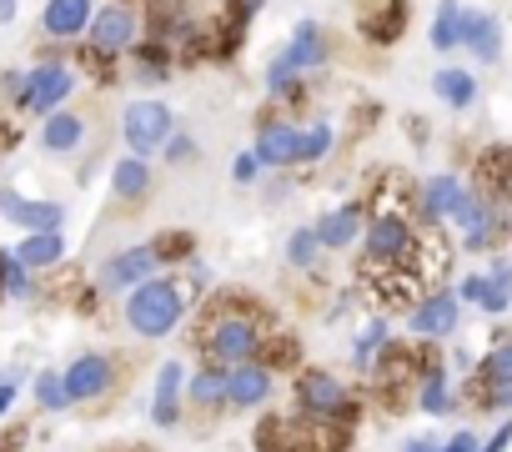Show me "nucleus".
<instances>
[{"label": "nucleus", "instance_id": "obj_10", "mask_svg": "<svg viewBox=\"0 0 512 452\" xmlns=\"http://www.w3.org/2000/svg\"><path fill=\"white\" fill-rule=\"evenodd\" d=\"M76 81H81V71H76V61H41V66H31L26 71V91H21V101H16V111L21 116H56L66 101H71V91H76Z\"/></svg>", "mask_w": 512, "mask_h": 452}, {"label": "nucleus", "instance_id": "obj_38", "mask_svg": "<svg viewBox=\"0 0 512 452\" xmlns=\"http://www.w3.org/2000/svg\"><path fill=\"white\" fill-rule=\"evenodd\" d=\"M482 312H487V317H507V312H512V262H492V267H487Z\"/></svg>", "mask_w": 512, "mask_h": 452}, {"label": "nucleus", "instance_id": "obj_6", "mask_svg": "<svg viewBox=\"0 0 512 452\" xmlns=\"http://www.w3.org/2000/svg\"><path fill=\"white\" fill-rule=\"evenodd\" d=\"M61 377H66L71 407H101V402H111V397L126 387V362H121L116 352L91 347V352H76V357L61 367Z\"/></svg>", "mask_w": 512, "mask_h": 452}, {"label": "nucleus", "instance_id": "obj_25", "mask_svg": "<svg viewBox=\"0 0 512 452\" xmlns=\"http://www.w3.org/2000/svg\"><path fill=\"white\" fill-rule=\"evenodd\" d=\"M91 21H96V0H46L41 6V36L61 46L86 41Z\"/></svg>", "mask_w": 512, "mask_h": 452}, {"label": "nucleus", "instance_id": "obj_35", "mask_svg": "<svg viewBox=\"0 0 512 452\" xmlns=\"http://www.w3.org/2000/svg\"><path fill=\"white\" fill-rule=\"evenodd\" d=\"M151 252H156L161 272L191 267V257H196V232H191V226H171V232H156V237H151Z\"/></svg>", "mask_w": 512, "mask_h": 452}, {"label": "nucleus", "instance_id": "obj_44", "mask_svg": "<svg viewBox=\"0 0 512 452\" xmlns=\"http://www.w3.org/2000/svg\"><path fill=\"white\" fill-rule=\"evenodd\" d=\"M457 297H462V307H482V297H487V272H467V277L457 282Z\"/></svg>", "mask_w": 512, "mask_h": 452}, {"label": "nucleus", "instance_id": "obj_50", "mask_svg": "<svg viewBox=\"0 0 512 452\" xmlns=\"http://www.w3.org/2000/svg\"><path fill=\"white\" fill-rule=\"evenodd\" d=\"M21 447V437H11V442H0V452H16Z\"/></svg>", "mask_w": 512, "mask_h": 452}, {"label": "nucleus", "instance_id": "obj_2", "mask_svg": "<svg viewBox=\"0 0 512 452\" xmlns=\"http://www.w3.org/2000/svg\"><path fill=\"white\" fill-rule=\"evenodd\" d=\"M191 312H196V297L186 292V282L176 272H161V277L141 282L131 297H121V322L136 342H166L171 332L186 327Z\"/></svg>", "mask_w": 512, "mask_h": 452}, {"label": "nucleus", "instance_id": "obj_31", "mask_svg": "<svg viewBox=\"0 0 512 452\" xmlns=\"http://www.w3.org/2000/svg\"><path fill=\"white\" fill-rule=\"evenodd\" d=\"M432 96L452 111H467V106H477L482 91H477V76L467 66H442V71H432Z\"/></svg>", "mask_w": 512, "mask_h": 452}, {"label": "nucleus", "instance_id": "obj_7", "mask_svg": "<svg viewBox=\"0 0 512 452\" xmlns=\"http://www.w3.org/2000/svg\"><path fill=\"white\" fill-rule=\"evenodd\" d=\"M462 402L472 412H512V337H497L462 377Z\"/></svg>", "mask_w": 512, "mask_h": 452}, {"label": "nucleus", "instance_id": "obj_3", "mask_svg": "<svg viewBox=\"0 0 512 452\" xmlns=\"http://www.w3.org/2000/svg\"><path fill=\"white\" fill-rule=\"evenodd\" d=\"M432 362H442V352L437 347H427V342H392L382 357H377V367H372V397L387 407V412H412L417 407V387H422V377L432 372Z\"/></svg>", "mask_w": 512, "mask_h": 452}, {"label": "nucleus", "instance_id": "obj_5", "mask_svg": "<svg viewBox=\"0 0 512 452\" xmlns=\"http://www.w3.org/2000/svg\"><path fill=\"white\" fill-rule=\"evenodd\" d=\"M352 437H357L352 427L312 422L297 407L292 412H262V422L251 427V447L256 452H347Z\"/></svg>", "mask_w": 512, "mask_h": 452}, {"label": "nucleus", "instance_id": "obj_43", "mask_svg": "<svg viewBox=\"0 0 512 452\" xmlns=\"http://www.w3.org/2000/svg\"><path fill=\"white\" fill-rule=\"evenodd\" d=\"M171 166H186V161H196V136L191 131H176L171 141H166V151H161Z\"/></svg>", "mask_w": 512, "mask_h": 452}, {"label": "nucleus", "instance_id": "obj_51", "mask_svg": "<svg viewBox=\"0 0 512 452\" xmlns=\"http://www.w3.org/2000/svg\"><path fill=\"white\" fill-rule=\"evenodd\" d=\"M116 452H146V447H116Z\"/></svg>", "mask_w": 512, "mask_h": 452}, {"label": "nucleus", "instance_id": "obj_21", "mask_svg": "<svg viewBox=\"0 0 512 452\" xmlns=\"http://www.w3.org/2000/svg\"><path fill=\"white\" fill-rule=\"evenodd\" d=\"M407 0H357V36L372 46H397L407 36Z\"/></svg>", "mask_w": 512, "mask_h": 452}, {"label": "nucleus", "instance_id": "obj_37", "mask_svg": "<svg viewBox=\"0 0 512 452\" xmlns=\"http://www.w3.org/2000/svg\"><path fill=\"white\" fill-rule=\"evenodd\" d=\"M31 397H36L41 412H66L71 397H66V377H61V367H41V372L31 377Z\"/></svg>", "mask_w": 512, "mask_h": 452}, {"label": "nucleus", "instance_id": "obj_8", "mask_svg": "<svg viewBox=\"0 0 512 452\" xmlns=\"http://www.w3.org/2000/svg\"><path fill=\"white\" fill-rule=\"evenodd\" d=\"M141 41H146L141 0H106V6H96V21H91V31H86V51H91V56L121 61V56H131Z\"/></svg>", "mask_w": 512, "mask_h": 452}, {"label": "nucleus", "instance_id": "obj_12", "mask_svg": "<svg viewBox=\"0 0 512 452\" xmlns=\"http://www.w3.org/2000/svg\"><path fill=\"white\" fill-rule=\"evenodd\" d=\"M161 277V262L151 252V242H136V247H121L111 252L101 267H96V292L101 297H131L141 282Z\"/></svg>", "mask_w": 512, "mask_h": 452}, {"label": "nucleus", "instance_id": "obj_20", "mask_svg": "<svg viewBox=\"0 0 512 452\" xmlns=\"http://www.w3.org/2000/svg\"><path fill=\"white\" fill-rule=\"evenodd\" d=\"M0 216H6L11 226H21L26 237L61 232L66 226V206L61 201H36V196H21L16 186H0Z\"/></svg>", "mask_w": 512, "mask_h": 452}, {"label": "nucleus", "instance_id": "obj_9", "mask_svg": "<svg viewBox=\"0 0 512 452\" xmlns=\"http://www.w3.org/2000/svg\"><path fill=\"white\" fill-rule=\"evenodd\" d=\"M171 136H176V116H171V106H166V101L141 96V101H131V106L121 111V141H126V156L151 161V156H161V151H166V141H171Z\"/></svg>", "mask_w": 512, "mask_h": 452}, {"label": "nucleus", "instance_id": "obj_14", "mask_svg": "<svg viewBox=\"0 0 512 452\" xmlns=\"http://www.w3.org/2000/svg\"><path fill=\"white\" fill-rule=\"evenodd\" d=\"M457 322H462V297H457V287H437V292H427V297L407 312L412 342H442V337L457 332Z\"/></svg>", "mask_w": 512, "mask_h": 452}, {"label": "nucleus", "instance_id": "obj_23", "mask_svg": "<svg viewBox=\"0 0 512 452\" xmlns=\"http://www.w3.org/2000/svg\"><path fill=\"white\" fill-rule=\"evenodd\" d=\"M151 196H156L151 161H141V156H121V161L111 166V211L131 216V211H141Z\"/></svg>", "mask_w": 512, "mask_h": 452}, {"label": "nucleus", "instance_id": "obj_16", "mask_svg": "<svg viewBox=\"0 0 512 452\" xmlns=\"http://www.w3.org/2000/svg\"><path fill=\"white\" fill-rule=\"evenodd\" d=\"M277 387H282L277 372H267L262 362H241L226 372V407L231 412H262V407H272Z\"/></svg>", "mask_w": 512, "mask_h": 452}, {"label": "nucleus", "instance_id": "obj_22", "mask_svg": "<svg viewBox=\"0 0 512 452\" xmlns=\"http://www.w3.org/2000/svg\"><path fill=\"white\" fill-rule=\"evenodd\" d=\"M362 232H367V196H352V201L332 206V211L317 221L322 252H352V247H362Z\"/></svg>", "mask_w": 512, "mask_h": 452}, {"label": "nucleus", "instance_id": "obj_39", "mask_svg": "<svg viewBox=\"0 0 512 452\" xmlns=\"http://www.w3.org/2000/svg\"><path fill=\"white\" fill-rule=\"evenodd\" d=\"M287 267H292V272H312V267H322L317 226H297V232L287 237Z\"/></svg>", "mask_w": 512, "mask_h": 452}, {"label": "nucleus", "instance_id": "obj_30", "mask_svg": "<svg viewBox=\"0 0 512 452\" xmlns=\"http://www.w3.org/2000/svg\"><path fill=\"white\" fill-rule=\"evenodd\" d=\"M11 257L26 267V272H56L66 262V237L61 232H36V237H21L11 247Z\"/></svg>", "mask_w": 512, "mask_h": 452}, {"label": "nucleus", "instance_id": "obj_17", "mask_svg": "<svg viewBox=\"0 0 512 452\" xmlns=\"http://www.w3.org/2000/svg\"><path fill=\"white\" fill-rule=\"evenodd\" d=\"M186 422V362L166 357L151 377V427H181Z\"/></svg>", "mask_w": 512, "mask_h": 452}, {"label": "nucleus", "instance_id": "obj_11", "mask_svg": "<svg viewBox=\"0 0 512 452\" xmlns=\"http://www.w3.org/2000/svg\"><path fill=\"white\" fill-rule=\"evenodd\" d=\"M457 237H462V247L467 252H492V247H502L507 242V232H512V206H492L487 196H477L472 186H467V201L457 206Z\"/></svg>", "mask_w": 512, "mask_h": 452}, {"label": "nucleus", "instance_id": "obj_41", "mask_svg": "<svg viewBox=\"0 0 512 452\" xmlns=\"http://www.w3.org/2000/svg\"><path fill=\"white\" fill-rule=\"evenodd\" d=\"M31 297H36V272H26L16 257H6V302H31Z\"/></svg>", "mask_w": 512, "mask_h": 452}, {"label": "nucleus", "instance_id": "obj_48", "mask_svg": "<svg viewBox=\"0 0 512 452\" xmlns=\"http://www.w3.org/2000/svg\"><path fill=\"white\" fill-rule=\"evenodd\" d=\"M402 452H442V442H437V437H407Z\"/></svg>", "mask_w": 512, "mask_h": 452}, {"label": "nucleus", "instance_id": "obj_42", "mask_svg": "<svg viewBox=\"0 0 512 452\" xmlns=\"http://www.w3.org/2000/svg\"><path fill=\"white\" fill-rule=\"evenodd\" d=\"M31 382V372L16 362V367H0V417H11V407H16V397H21V387Z\"/></svg>", "mask_w": 512, "mask_h": 452}, {"label": "nucleus", "instance_id": "obj_33", "mask_svg": "<svg viewBox=\"0 0 512 452\" xmlns=\"http://www.w3.org/2000/svg\"><path fill=\"white\" fill-rule=\"evenodd\" d=\"M392 347V322L387 317H372L362 332H357V342H352V372L357 377H372V367H377V357Z\"/></svg>", "mask_w": 512, "mask_h": 452}, {"label": "nucleus", "instance_id": "obj_32", "mask_svg": "<svg viewBox=\"0 0 512 452\" xmlns=\"http://www.w3.org/2000/svg\"><path fill=\"white\" fill-rule=\"evenodd\" d=\"M256 362H262L267 372H277V377H287V372L297 377V372L307 367V362H302V337H297V332H282V327H277V332H272V337L262 342V352H256Z\"/></svg>", "mask_w": 512, "mask_h": 452}, {"label": "nucleus", "instance_id": "obj_24", "mask_svg": "<svg viewBox=\"0 0 512 452\" xmlns=\"http://www.w3.org/2000/svg\"><path fill=\"white\" fill-rule=\"evenodd\" d=\"M231 407H226V372L221 367H196V372H186V417L191 422H201V427H211V422H221Z\"/></svg>", "mask_w": 512, "mask_h": 452}, {"label": "nucleus", "instance_id": "obj_15", "mask_svg": "<svg viewBox=\"0 0 512 452\" xmlns=\"http://www.w3.org/2000/svg\"><path fill=\"white\" fill-rule=\"evenodd\" d=\"M36 146H41V156H51V161H76V156L91 146V116L76 111V106H61L56 116L41 121Z\"/></svg>", "mask_w": 512, "mask_h": 452}, {"label": "nucleus", "instance_id": "obj_4", "mask_svg": "<svg viewBox=\"0 0 512 452\" xmlns=\"http://www.w3.org/2000/svg\"><path fill=\"white\" fill-rule=\"evenodd\" d=\"M292 407L302 417H312V422H332V427H352L357 432V422L367 412V397H362V387L342 382L327 367H302L292 377Z\"/></svg>", "mask_w": 512, "mask_h": 452}, {"label": "nucleus", "instance_id": "obj_34", "mask_svg": "<svg viewBox=\"0 0 512 452\" xmlns=\"http://www.w3.org/2000/svg\"><path fill=\"white\" fill-rule=\"evenodd\" d=\"M462 0H437V11H432V51H442V56H452V51H462Z\"/></svg>", "mask_w": 512, "mask_h": 452}, {"label": "nucleus", "instance_id": "obj_13", "mask_svg": "<svg viewBox=\"0 0 512 452\" xmlns=\"http://www.w3.org/2000/svg\"><path fill=\"white\" fill-rule=\"evenodd\" d=\"M251 156L262 161V171H292L297 156H302V126L277 116V111H262L256 116V146Z\"/></svg>", "mask_w": 512, "mask_h": 452}, {"label": "nucleus", "instance_id": "obj_26", "mask_svg": "<svg viewBox=\"0 0 512 452\" xmlns=\"http://www.w3.org/2000/svg\"><path fill=\"white\" fill-rule=\"evenodd\" d=\"M141 26H146V41L181 46V36L196 26L191 0H141Z\"/></svg>", "mask_w": 512, "mask_h": 452}, {"label": "nucleus", "instance_id": "obj_1", "mask_svg": "<svg viewBox=\"0 0 512 452\" xmlns=\"http://www.w3.org/2000/svg\"><path fill=\"white\" fill-rule=\"evenodd\" d=\"M277 312L267 297H256L246 287H216L196 302L191 312V352L201 357V367H241V362H256L262 342L277 332Z\"/></svg>", "mask_w": 512, "mask_h": 452}, {"label": "nucleus", "instance_id": "obj_45", "mask_svg": "<svg viewBox=\"0 0 512 452\" xmlns=\"http://www.w3.org/2000/svg\"><path fill=\"white\" fill-rule=\"evenodd\" d=\"M482 447V437H477V427H457L447 442H442V452H477Z\"/></svg>", "mask_w": 512, "mask_h": 452}, {"label": "nucleus", "instance_id": "obj_49", "mask_svg": "<svg viewBox=\"0 0 512 452\" xmlns=\"http://www.w3.org/2000/svg\"><path fill=\"white\" fill-rule=\"evenodd\" d=\"M16 11H21L16 0H0V26H11V21H16Z\"/></svg>", "mask_w": 512, "mask_h": 452}, {"label": "nucleus", "instance_id": "obj_36", "mask_svg": "<svg viewBox=\"0 0 512 452\" xmlns=\"http://www.w3.org/2000/svg\"><path fill=\"white\" fill-rule=\"evenodd\" d=\"M131 61H136L131 81H141V86H161V81H171V46L141 41V46L131 51Z\"/></svg>", "mask_w": 512, "mask_h": 452}, {"label": "nucleus", "instance_id": "obj_27", "mask_svg": "<svg viewBox=\"0 0 512 452\" xmlns=\"http://www.w3.org/2000/svg\"><path fill=\"white\" fill-rule=\"evenodd\" d=\"M282 51H287V61H292L307 81L332 66V36H327V26H317V21H297V26H292V41H287Z\"/></svg>", "mask_w": 512, "mask_h": 452}, {"label": "nucleus", "instance_id": "obj_47", "mask_svg": "<svg viewBox=\"0 0 512 452\" xmlns=\"http://www.w3.org/2000/svg\"><path fill=\"white\" fill-rule=\"evenodd\" d=\"M507 447H512V417H507L492 437H482V447H477V452H507Z\"/></svg>", "mask_w": 512, "mask_h": 452}, {"label": "nucleus", "instance_id": "obj_28", "mask_svg": "<svg viewBox=\"0 0 512 452\" xmlns=\"http://www.w3.org/2000/svg\"><path fill=\"white\" fill-rule=\"evenodd\" d=\"M462 51L477 61V66H497L502 56V21L482 6H467L462 11Z\"/></svg>", "mask_w": 512, "mask_h": 452}, {"label": "nucleus", "instance_id": "obj_18", "mask_svg": "<svg viewBox=\"0 0 512 452\" xmlns=\"http://www.w3.org/2000/svg\"><path fill=\"white\" fill-rule=\"evenodd\" d=\"M467 201V181L457 171H437L417 186V221L427 226V232H437L442 221L457 216V206Z\"/></svg>", "mask_w": 512, "mask_h": 452}, {"label": "nucleus", "instance_id": "obj_29", "mask_svg": "<svg viewBox=\"0 0 512 452\" xmlns=\"http://www.w3.org/2000/svg\"><path fill=\"white\" fill-rule=\"evenodd\" d=\"M457 407H462V392H457L452 367H447V357H442V362H432V372H427V377H422V387H417V412L452 417Z\"/></svg>", "mask_w": 512, "mask_h": 452}, {"label": "nucleus", "instance_id": "obj_40", "mask_svg": "<svg viewBox=\"0 0 512 452\" xmlns=\"http://www.w3.org/2000/svg\"><path fill=\"white\" fill-rule=\"evenodd\" d=\"M327 156H332V121L317 116L312 126H302V156H297V166H322Z\"/></svg>", "mask_w": 512, "mask_h": 452}, {"label": "nucleus", "instance_id": "obj_46", "mask_svg": "<svg viewBox=\"0 0 512 452\" xmlns=\"http://www.w3.org/2000/svg\"><path fill=\"white\" fill-rule=\"evenodd\" d=\"M231 176H236V181H241V186H251V181H256V176H262V161H256V156H251V151H241V156H236V161H231Z\"/></svg>", "mask_w": 512, "mask_h": 452}, {"label": "nucleus", "instance_id": "obj_19", "mask_svg": "<svg viewBox=\"0 0 512 452\" xmlns=\"http://www.w3.org/2000/svg\"><path fill=\"white\" fill-rule=\"evenodd\" d=\"M477 196H487L492 206H512V146L492 141L472 156V181H467Z\"/></svg>", "mask_w": 512, "mask_h": 452}]
</instances>
